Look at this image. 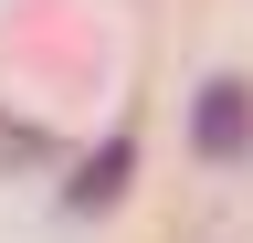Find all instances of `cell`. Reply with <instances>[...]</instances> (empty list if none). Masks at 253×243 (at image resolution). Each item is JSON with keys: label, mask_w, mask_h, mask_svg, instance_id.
Listing matches in <instances>:
<instances>
[{"label": "cell", "mask_w": 253, "mask_h": 243, "mask_svg": "<svg viewBox=\"0 0 253 243\" xmlns=\"http://www.w3.org/2000/svg\"><path fill=\"white\" fill-rule=\"evenodd\" d=\"M243 127H253L243 85H211V96H201V148H211V159H232V148H243Z\"/></svg>", "instance_id": "obj_1"}]
</instances>
